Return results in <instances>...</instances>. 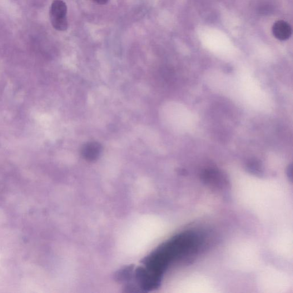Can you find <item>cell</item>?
Wrapping results in <instances>:
<instances>
[{"label":"cell","mask_w":293,"mask_h":293,"mask_svg":"<svg viewBox=\"0 0 293 293\" xmlns=\"http://www.w3.org/2000/svg\"><path fill=\"white\" fill-rule=\"evenodd\" d=\"M102 150V146L96 142H88L84 145L81 150L82 155L86 160L92 162L97 160Z\"/></svg>","instance_id":"7a4b0ae2"},{"label":"cell","mask_w":293,"mask_h":293,"mask_svg":"<svg viewBox=\"0 0 293 293\" xmlns=\"http://www.w3.org/2000/svg\"><path fill=\"white\" fill-rule=\"evenodd\" d=\"M49 14L53 27L58 31H66L68 27V22L66 3L63 0H54Z\"/></svg>","instance_id":"6da1fadb"},{"label":"cell","mask_w":293,"mask_h":293,"mask_svg":"<svg viewBox=\"0 0 293 293\" xmlns=\"http://www.w3.org/2000/svg\"><path fill=\"white\" fill-rule=\"evenodd\" d=\"M93 2L101 5L107 4L110 0H93Z\"/></svg>","instance_id":"277c9868"},{"label":"cell","mask_w":293,"mask_h":293,"mask_svg":"<svg viewBox=\"0 0 293 293\" xmlns=\"http://www.w3.org/2000/svg\"><path fill=\"white\" fill-rule=\"evenodd\" d=\"M273 35L281 41L289 39L291 35V27L289 23L283 21L276 22L272 27Z\"/></svg>","instance_id":"3957f363"}]
</instances>
